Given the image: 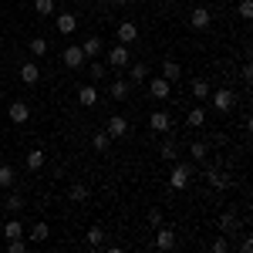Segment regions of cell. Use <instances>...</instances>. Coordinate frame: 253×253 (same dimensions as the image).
Returning a JSON list of instances; mask_svg holds the SVG:
<instances>
[{"label": "cell", "instance_id": "6da1fadb", "mask_svg": "<svg viewBox=\"0 0 253 253\" xmlns=\"http://www.w3.org/2000/svg\"><path fill=\"white\" fill-rule=\"evenodd\" d=\"M193 172H196L193 162H175L172 175H169V186H172V189H186V186H189V179H193Z\"/></svg>", "mask_w": 253, "mask_h": 253}, {"label": "cell", "instance_id": "7a4b0ae2", "mask_svg": "<svg viewBox=\"0 0 253 253\" xmlns=\"http://www.w3.org/2000/svg\"><path fill=\"white\" fill-rule=\"evenodd\" d=\"M213 24V10H206V7H196L193 14H189V27L193 31H206Z\"/></svg>", "mask_w": 253, "mask_h": 253}, {"label": "cell", "instance_id": "3957f363", "mask_svg": "<svg viewBox=\"0 0 253 253\" xmlns=\"http://www.w3.org/2000/svg\"><path fill=\"white\" fill-rule=\"evenodd\" d=\"M213 95V105H216V112H230L236 105V95L230 91V88H219V91H210Z\"/></svg>", "mask_w": 253, "mask_h": 253}, {"label": "cell", "instance_id": "277c9868", "mask_svg": "<svg viewBox=\"0 0 253 253\" xmlns=\"http://www.w3.org/2000/svg\"><path fill=\"white\" fill-rule=\"evenodd\" d=\"M61 61H64V64H68L71 71H78L81 64H84V51H81V44H71V47H64Z\"/></svg>", "mask_w": 253, "mask_h": 253}, {"label": "cell", "instance_id": "5b68a950", "mask_svg": "<svg viewBox=\"0 0 253 253\" xmlns=\"http://www.w3.org/2000/svg\"><path fill=\"white\" fill-rule=\"evenodd\" d=\"M105 132H108L112 138L128 135V118H125V115H112V118H108V125H105Z\"/></svg>", "mask_w": 253, "mask_h": 253}, {"label": "cell", "instance_id": "8992f818", "mask_svg": "<svg viewBox=\"0 0 253 253\" xmlns=\"http://www.w3.org/2000/svg\"><path fill=\"white\" fill-rule=\"evenodd\" d=\"M7 118H10L14 125H24V122L31 118V108H27V101H10V108H7Z\"/></svg>", "mask_w": 253, "mask_h": 253}, {"label": "cell", "instance_id": "52a82bcc", "mask_svg": "<svg viewBox=\"0 0 253 253\" xmlns=\"http://www.w3.org/2000/svg\"><path fill=\"white\" fill-rule=\"evenodd\" d=\"M128 61H132L128 44H118V47H112V51H108V64H115V68H128Z\"/></svg>", "mask_w": 253, "mask_h": 253}, {"label": "cell", "instance_id": "ba28073f", "mask_svg": "<svg viewBox=\"0 0 253 253\" xmlns=\"http://www.w3.org/2000/svg\"><path fill=\"white\" fill-rule=\"evenodd\" d=\"M115 34H118V44H132V41L138 38V27H135V20H122Z\"/></svg>", "mask_w": 253, "mask_h": 253}, {"label": "cell", "instance_id": "9c48e42d", "mask_svg": "<svg viewBox=\"0 0 253 253\" xmlns=\"http://www.w3.org/2000/svg\"><path fill=\"white\" fill-rule=\"evenodd\" d=\"M58 31L61 34H75L78 31V14H71V10L58 14Z\"/></svg>", "mask_w": 253, "mask_h": 253}, {"label": "cell", "instance_id": "30bf717a", "mask_svg": "<svg viewBox=\"0 0 253 253\" xmlns=\"http://www.w3.org/2000/svg\"><path fill=\"white\" fill-rule=\"evenodd\" d=\"M78 101L84 105V108H95L98 105V88L95 84H81L78 88Z\"/></svg>", "mask_w": 253, "mask_h": 253}, {"label": "cell", "instance_id": "8fae6325", "mask_svg": "<svg viewBox=\"0 0 253 253\" xmlns=\"http://www.w3.org/2000/svg\"><path fill=\"white\" fill-rule=\"evenodd\" d=\"M175 247V233L169 230V226H159L156 233V250H172Z\"/></svg>", "mask_w": 253, "mask_h": 253}, {"label": "cell", "instance_id": "7c38bea8", "mask_svg": "<svg viewBox=\"0 0 253 253\" xmlns=\"http://www.w3.org/2000/svg\"><path fill=\"white\" fill-rule=\"evenodd\" d=\"M179 75H182V64H179V61H172V58L162 61V78L169 81V84H172V81H179Z\"/></svg>", "mask_w": 253, "mask_h": 253}, {"label": "cell", "instance_id": "4fadbf2b", "mask_svg": "<svg viewBox=\"0 0 253 253\" xmlns=\"http://www.w3.org/2000/svg\"><path fill=\"white\" fill-rule=\"evenodd\" d=\"M108 95L115 98V101H125V98L132 95V81H122V78H118V81H112V88H108Z\"/></svg>", "mask_w": 253, "mask_h": 253}, {"label": "cell", "instance_id": "5bb4252c", "mask_svg": "<svg viewBox=\"0 0 253 253\" xmlns=\"http://www.w3.org/2000/svg\"><path fill=\"white\" fill-rule=\"evenodd\" d=\"M203 175H206V182H210L213 189H230V175H223L219 169H206Z\"/></svg>", "mask_w": 253, "mask_h": 253}, {"label": "cell", "instance_id": "9a60e30c", "mask_svg": "<svg viewBox=\"0 0 253 253\" xmlns=\"http://www.w3.org/2000/svg\"><path fill=\"white\" fill-rule=\"evenodd\" d=\"M145 78H149V64H135V61H128V81H132V84H142Z\"/></svg>", "mask_w": 253, "mask_h": 253}, {"label": "cell", "instance_id": "2e32d148", "mask_svg": "<svg viewBox=\"0 0 253 253\" xmlns=\"http://www.w3.org/2000/svg\"><path fill=\"white\" fill-rule=\"evenodd\" d=\"M149 125H152V132H169V112H152L149 115Z\"/></svg>", "mask_w": 253, "mask_h": 253}, {"label": "cell", "instance_id": "e0dca14e", "mask_svg": "<svg viewBox=\"0 0 253 253\" xmlns=\"http://www.w3.org/2000/svg\"><path fill=\"white\" fill-rule=\"evenodd\" d=\"M44 162H47L44 149H31V152H27V169H31V172H41V169H44Z\"/></svg>", "mask_w": 253, "mask_h": 253}, {"label": "cell", "instance_id": "ac0fdd59", "mask_svg": "<svg viewBox=\"0 0 253 253\" xmlns=\"http://www.w3.org/2000/svg\"><path fill=\"white\" fill-rule=\"evenodd\" d=\"M20 81H24V84H38L41 81V68L38 64H20Z\"/></svg>", "mask_w": 253, "mask_h": 253}, {"label": "cell", "instance_id": "d6986e66", "mask_svg": "<svg viewBox=\"0 0 253 253\" xmlns=\"http://www.w3.org/2000/svg\"><path fill=\"white\" fill-rule=\"evenodd\" d=\"M236 230H240V219H236L233 213H223V216H219V233H223V236L236 233Z\"/></svg>", "mask_w": 253, "mask_h": 253}, {"label": "cell", "instance_id": "ffe728a7", "mask_svg": "<svg viewBox=\"0 0 253 253\" xmlns=\"http://www.w3.org/2000/svg\"><path fill=\"white\" fill-rule=\"evenodd\" d=\"M210 91H213V88H210V81H203V78H196L193 84H189V95H193L196 101H203V98H210Z\"/></svg>", "mask_w": 253, "mask_h": 253}, {"label": "cell", "instance_id": "44dd1931", "mask_svg": "<svg viewBox=\"0 0 253 253\" xmlns=\"http://www.w3.org/2000/svg\"><path fill=\"white\" fill-rule=\"evenodd\" d=\"M169 95H172V91H169V81L166 78H152V98H156V101H166Z\"/></svg>", "mask_w": 253, "mask_h": 253}, {"label": "cell", "instance_id": "7402d4cb", "mask_svg": "<svg viewBox=\"0 0 253 253\" xmlns=\"http://www.w3.org/2000/svg\"><path fill=\"white\" fill-rule=\"evenodd\" d=\"M3 236H7V240L24 236V223H20V219H7V223H3Z\"/></svg>", "mask_w": 253, "mask_h": 253}, {"label": "cell", "instance_id": "603a6c76", "mask_svg": "<svg viewBox=\"0 0 253 253\" xmlns=\"http://www.w3.org/2000/svg\"><path fill=\"white\" fill-rule=\"evenodd\" d=\"M81 51H84V58H98V51H101V38H84Z\"/></svg>", "mask_w": 253, "mask_h": 253}, {"label": "cell", "instance_id": "cb8c5ba5", "mask_svg": "<svg viewBox=\"0 0 253 253\" xmlns=\"http://www.w3.org/2000/svg\"><path fill=\"white\" fill-rule=\"evenodd\" d=\"M47 236H51V226H47V223H34V226H31V240H34V243H44Z\"/></svg>", "mask_w": 253, "mask_h": 253}, {"label": "cell", "instance_id": "d4e9b609", "mask_svg": "<svg viewBox=\"0 0 253 253\" xmlns=\"http://www.w3.org/2000/svg\"><path fill=\"white\" fill-rule=\"evenodd\" d=\"M14 182H17V169L3 162V166H0V186H14Z\"/></svg>", "mask_w": 253, "mask_h": 253}, {"label": "cell", "instance_id": "484cf974", "mask_svg": "<svg viewBox=\"0 0 253 253\" xmlns=\"http://www.w3.org/2000/svg\"><path fill=\"white\" fill-rule=\"evenodd\" d=\"M206 152H210L206 142H189V156H193L196 162H206Z\"/></svg>", "mask_w": 253, "mask_h": 253}, {"label": "cell", "instance_id": "4316f807", "mask_svg": "<svg viewBox=\"0 0 253 253\" xmlns=\"http://www.w3.org/2000/svg\"><path fill=\"white\" fill-rule=\"evenodd\" d=\"M186 122H189V125H193V128H203V125H206V112H203V108H199V105H196L193 112H189V115H186Z\"/></svg>", "mask_w": 253, "mask_h": 253}, {"label": "cell", "instance_id": "83f0119b", "mask_svg": "<svg viewBox=\"0 0 253 253\" xmlns=\"http://www.w3.org/2000/svg\"><path fill=\"white\" fill-rule=\"evenodd\" d=\"M68 196H71L75 203H84V199H88V186H81V182H71V189H68Z\"/></svg>", "mask_w": 253, "mask_h": 253}, {"label": "cell", "instance_id": "f1b7e54d", "mask_svg": "<svg viewBox=\"0 0 253 253\" xmlns=\"http://www.w3.org/2000/svg\"><path fill=\"white\" fill-rule=\"evenodd\" d=\"M27 47H31V54H38V58H44V54H47V41H44V38H31V44H27Z\"/></svg>", "mask_w": 253, "mask_h": 253}, {"label": "cell", "instance_id": "f546056e", "mask_svg": "<svg viewBox=\"0 0 253 253\" xmlns=\"http://www.w3.org/2000/svg\"><path fill=\"white\" fill-rule=\"evenodd\" d=\"M91 145H95L98 152H105V149L112 145V135H108V132H95V138H91Z\"/></svg>", "mask_w": 253, "mask_h": 253}, {"label": "cell", "instance_id": "4dcf8cb0", "mask_svg": "<svg viewBox=\"0 0 253 253\" xmlns=\"http://www.w3.org/2000/svg\"><path fill=\"white\" fill-rule=\"evenodd\" d=\"M210 250H213V253H230V236H223V233H219V236L213 240V243H210Z\"/></svg>", "mask_w": 253, "mask_h": 253}, {"label": "cell", "instance_id": "1f68e13d", "mask_svg": "<svg viewBox=\"0 0 253 253\" xmlns=\"http://www.w3.org/2000/svg\"><path fill=\"white\" fill-rule=\"evenodd\" d=\"M34 10H38L41 17H51L54 14V0H34Z\"/></svg>", "mask_w": 253, "mask_h": 253}, {"label": "cell", "instance_id": "d6a6232c", "mask_svg": "<svg viewBox=\"0 0 253 253\" xmlns=\"http://www.w3.org/2000/svg\"><path fill=\"white\" fill-rule=\"evenodd\" d=\"M3 206H7L10 213H20V210H24V199H20L17 193H10V196H7V199H3Z\"/></svg>", "mask_w": 253, "mask_h": 253}, {"label": "cell", "instance_id": "836d02e7", "mask_svg": "<svg viewBox=\"0 0 253 253\" xmlns=\"http://www.w3.org/2000/svg\"><path fill=\"white\" fill-rule=\"evenodd\" d=\"M88 243H91V247H101V243H105V230H101V226H91V230H88Z\"/></svg>", "mask_w": 253, "mask_h": 253}, {"label": "cell", "instance_id": "e575fe53", "mask_svg": "<svg viewBox=\"0 0 253 253\" xmlns=\"http://www.w3.org/2000/svg\"><path fill=\"white\" fill-rule=\"evenodd\" d=\"M236 14L243 20H250L253 17V0H240V3H236Z\"/></svg>", "mask_w": 253, "mask_h": 253}, {"label": "cell", "instance_id": "d590c367", "mask_svg": "<svg viewBox=\"0 0 253 253\" xmlns=\"http://www.w3.org/2000/svg\"><path fill=\"white\" fill-rule=\"evenodd\" d=\"M24 250H27L24 236H17V240H7V253H24Z\"/></svg>", "mask_w": 253, "mask_h": 253}, {"label": "cell", "instance_id": "8d00e7d4", "mask_svg": "<svg viewBox=\"0 0 253 253\" xmlns=\"http://www.w3.org/2000/svg\"><path fill=\"white\" fill-rule=\"evenodd\" d=\"M159 152H162V159H169V162H172V159L179 156V149H175V142H166V145H162Z\"/></svg>", "mask_w": 253, "mask_h": 253}, {"label": "cell", "instance_id": "74e56055", "mask_svg": "<svg viewBox=\"0 0 253 253\" xmlns=\"http://www.w3.org/2000/svg\"><path fill=\"white\" fill-rule=\"evenodd\" d=\"M88 71H91V81H101V78H105V64H98V61L88 68Z\"/></svg>", "mask_w": 253, "mask_h": 253}, {"label": "cell", "instance_id": "f35d334b", "mask_svg": "<svg viewBox=\"0 0 253 253\" xmlns=\"http://www.w3.org/2000/svg\"><path fill=\"white\" fill-rule=\"evenodd\" d=\"M149 223L152 226H162V210H149Z\"/></svg>", "mask_w": 253, "mask_h": 253}, {"label": "cell", "instance_id": "ab89813d", "mask_svg": "<svg viewBox=\"0 0 253 253\" xmlns=\"http://www.w3.org/2000/svg\"><path fill=\"white\" fill-rule=\"evenodd\" d=\"M236 250H240V253H250V250H253V240H250V236H243V240H240V247H236Z\"/></svg>", "mask_w": 253, "mask_h": 253}, {"label": "cell", "instance_id": "60d3db41", "mask_svg": "<svg viewBox=\"0 0 253 253\" xmlns=\"http://www.w3.org/2000/svg\"><path fill=\"white\" fill-rule=\"evenodd\" d=\"M125 3H128V0H112V7H125Z\"/></svg>", "mask_w": 253, "mask_h": 253}, {"label": "cell", "instance_id": "b9f144b4", "mask_svg": "<svg viewBox=\"0 0 253 253\" xmlns=\"http://www.w3.org/2000/svg\"><path fill=\"white\" fill-rule=\"evenodd\" d=\"M0 47H3V34H0Z\"/></svg>", "mask_w": 253, "mask_h": 253}]
</instances>
